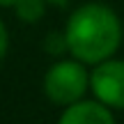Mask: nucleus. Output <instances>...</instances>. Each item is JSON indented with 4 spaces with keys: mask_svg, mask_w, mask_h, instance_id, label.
Segmentation results:
<instances>
[{
    "mask_svg": "<svg viewBox=\"0 0 124 124\" xmlns=\"http://www.w3.org/2000/svg\"><path fill=\"white\" fill-rule=\"evenodd\" d=\"M58 124H115L113 115L106 106L94 101H76L69 103L64 115L60 117Z\"/></svg>",
    "mask_w": 124,
    "mask_h": 124,
    "instance_id": "obj_4",
    "label": "nucleus"
},
{
    "mask_svg": "<svg viewBox=\"0 0 124 124\" xmlns=\"http://www.w3.org/2000/svg\"><path fill=\"white\" fill-rule=\"evenodd\" d=\"M7 5H16V0H0V7H7Z\"/></svg>",
    "mask_w": 124,
    "mask_h": 124,
    "instance_id": "obj_7",
    "label": "nucleus"
},
{
    "mask_svg": "<svg viewBox=\"0 0 124 124\" xmlns=\"http://www.w3.org/2000/svg\"><path fill=\"white\" fill-rule=\"evenodd\" d=\"M67 48L83 62H103L108 60L122 39L120 18L99 2L78 7L67 23Z\"/></svg>",
    "mask_w": 124,
    "mask_h": 124,
    "instance_id": "obj_1",
    "label": "nucleus"
},
{
    "mask_svg": "<svg viewBox=\"0 0 124 124\" xmlns=\"http://www.w3.org/2000/svg\"><path fill=\"white\" fill-rule=\"evenodd\" d=\"M44 87L53 103H76L87 87V74L76 62H58L48 69Z\"/></svg>",
    "mask_w": 124,
    "mask_h": 124,
    "instance_id": "obj_2",
    "label": "nucleus"
},
{
    "mask_svg": "<svg viewBox=\"0 0 124 124\" xmlns=\"http://www.w3.org/2000/svg\"><path fill=\"white\" fill-rule=\"evenodd\" d=\"M5 53H7V30H5V25L0 23V60L5 58Z\"/></svg>",
    "mask_w": 124,
    "mask_h": 124,
    "instance_id": "obj_6",
    "label": "nucleus"
},
{
    "mask_svg": "<svg viewBox=\"0 0 124 124\" xmlns=\"http://www.w3.org/2000/svg\"><path fill=\"white\" fill-rule=\"evenodd\" d=\"M94 94L106 106L124 108V62L122 60H103L90 76Z\"/></svg>",
    "mask_w": 124,
    "mask_h": 124,
    "instance_id": "obj_3",
    "label": "nucleus"
},
{
    "mask_svg": "<svg viewBox=\"0 0 124 124\" xmlns=\"http://www.w3.org/2000/svg\"><path fill=\"white\" fill-rule=\"evenodd\" d=\"M16 14L23 21L32 23L44 14V5H41V0H16Z\"/></svg>",
    "mask_w": 124,
    "mask_h": 124,
    "instance_id": "obj_5",
    "label": "nucleus"
},
{
    "mask_svg": "<svg viewBox=\"0 0 124 124\" xmlns=\"http://www.w3.org/2000/svg\"><path fill=\"white\" fill-rule=\"evenodd\" d=\"M48 2H58L60 5V2H67V0H48Z\"/></svg>",
    "mask_w": 124,
    "mask_h": 124,
    "instance_id": "obj_8",
    "label": "nucleus"
}]
</instances>
